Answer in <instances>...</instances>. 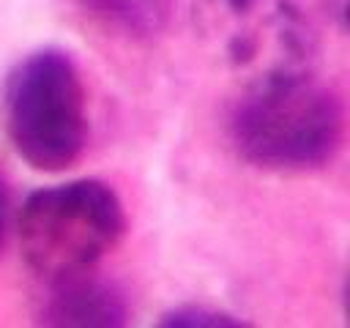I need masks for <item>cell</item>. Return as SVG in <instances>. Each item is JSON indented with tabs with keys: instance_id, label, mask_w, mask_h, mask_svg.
<instances>
[{
	"instance_id": "8",
	"label": "cell",
	"mask_w": 350,
	"mask_h": 328,
	"mask_svg": "<svg viewBox=\"0 0 350 328\" xmlns=\"http://www.w3.org/2000/svg\"><path fill=\"white\" fill-rule=\"evenodd\" d=\"M5 230H8V191L0 180V249H3V241H5Z\"/></svg>"
},
{
	"instance_id": "4",
	"label": "cell",
	"mask_w": 350,
	"mask_h": 328,
	"mask_svg": "<svg viewBox=\"0 0 350 328\" xmlns=\"http://www.w3.org/2000/svg\"><path fill=\"white\" fill-rule=\"evenodd\" d=\"M194 27L246 85L309 74L314 30L293 0H197Z\"/></svg>"
},
{
	"instance_id": "5",
	"label": "cell",
	"mask_w": 350,
	"mask_h": 328,
	"mask_svg": "<svg viewBox=\"0 0 350 328\" xmlns=\"http://www.w3.org/2000/svg\"><path fill=\"white\" fill-rule=\"evenodd\" d=\"M123 295L104 282L88 279V273L52 282V292L41 306L44 325H123L126 323Z\"/></svg>"
},
{
	"instance_id": "2",
	"label": "cell",
	"mask_w": 350,
	"mask_h": 328,
	"mask_svg": "<svg viewBox=\"0 0 350 328\" xmlns=\"http://www.w3.org/2000/svg\"><path fill=\"white\" fill-rule=\"evenodd\" d=\"M0 120L14 153L38 172H63L88 142V96L66 49L27 52L5 74Z\"/></svg>"
},
{
	"instance_id": "3",
	"label": "cell",
	"mask_w": 350,
	"mask_h": 328,
	"mask_svg": "<svg viewBox=\"0 0 350 328\" xmlns=\"http://www.w3.org/2000/svg\"><path fill=\"white\" fill-rule=\"evenodd\" d=\"M19 249L44 282L90 273L126 232V210L112 186L82 178L38 189L22 202Z\"/></svg>"
},
{
	"instance_id": "7",
	"label": "cell",
	"mask_w": 350,
	"mask_h": 328,
	"mask_svg": "<svg viewBox=\"0 0 350 328\" xmlns=\"http://www.w3.org/2000/svg\"><path fill=\"white\" fill-rule=\"evenodd\" d=\"M161 325H241L238 320H232L230 314H221V312H213V309H205V306H180V309H172L161 317Z\"/></svg>"
},
{
	"instance_id": "1",
	"label": "cell",
	"mask_w": 350,
	"mask_h": 328,
	"mask_svg": "<svg viewBox=\"0 0 350 328\" xmlns=\"http://www.w3.org/2000/svg\"><path fill=\"white\" fill-rule=\"evenodd\" d=\"M342 137V101L309 74L246 85L230 112L238 156L262 169H317L336 156Z\"/></svg>"
},
{
	"instance_id": "6",
	"label": "cell",
	"mask_w": 350,
	"mask_h": 328,
	"mask_svg": "<svg viewBox=\"0 0 350 328\" xmlns=\"http://www.w3.org/2000/svg\"><path fill=\"white\" fill-rule=\"evenodd\" d=\"M82 5L107 27L131 38L161 33L172 11V0H82Z\"/></svg>"
}]
</instances>
